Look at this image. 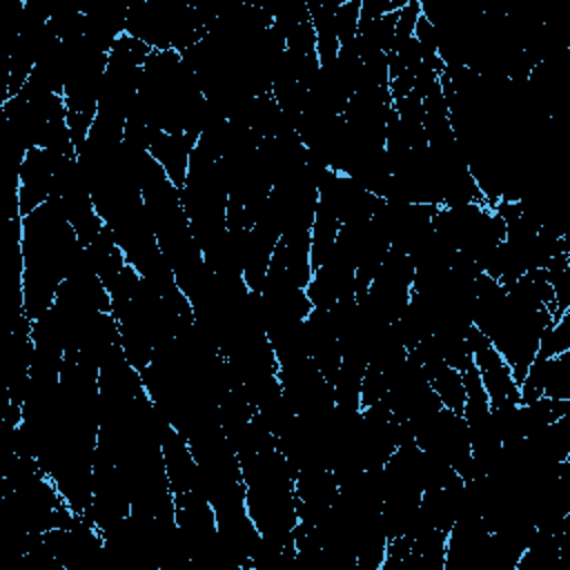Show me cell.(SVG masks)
<instances>
[{
	"instance_id": "6da1fadb",
	"label": "cell",
	"mask_w": 570,
	"mask_h": 570,
	"mask_svg": "<svg viewBox=\"0 0 570 570\" xmlns=\"http://www.w3.org/2000/svg\"><path fill=\"white\" fill-rule=\"evenodd\" d=\"M53 163H56V154L49 149L33 147L24 154L18 167V189H16L20 216H29L33 209H38L49 200Z\"/></svg>"
},
{
	"instance_id": "277c9868",
	"label": "cell",
	"mask_w": 570,
	"mask_h": 570,
	"mask_svg": "<svg viewBox=\"0 0 570 570\" xmlns=\"http://www.w3.org/2000/svg\"><path fill=\"white\" fill-rule=\"evenodd\" d=\"M358 13H361V0L341 2L338 9L334 11V27L341 45H347L354 40L358 31Z\"/></svg>"
},
{
	"instance_id": "3957f363",
	"label": "cell",
	"mask_w": 570,
	"mask_h": 570,
	"mask_svg": "<svg viewBox=\"0 0 570 570\" xmlns=\"http://www.w3.org/2000/svg\"><path fill=\"white\" fill-rule=\"evenodd\" d=\"M423 370H425V374L430 379L432 390L436 392L439 401L443 403V407L454 410L456 414H461L463 405H465V390H463L461 372L450 367L445 361L430 363Z\"/></svg>"
},
{
	"instance_id": "7a4b0ae2",
	"label": "cell",
	"mask_w": 570,
	"mask_h": 570,
	"mask_svg": "<svg viewBox=\"0 0 570 570\" xmlns=\"http://www.w3.org/2000/svg\"><path fill=\"white\" fill-rule=\"evenodd\" d=\"M198 142L196 134H167L156 129L147 151L154 156V160L163 167V171L167 174V178L180 189L187 180V171H189V156L194 151Z\"/></svg>"
}]
</instances>
